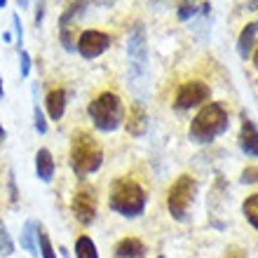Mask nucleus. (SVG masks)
<instances>
[{"label": "nucleus", "mask_w": 258, "mask_h": 258, "mask_svg": "<svg viewBox=\"0 0 258 258\" xmlns=\"http://www.w3.org/2000/svg\"><path fill=\"white\" fill-rule=\"evenodd\" d=\"M157 258H164V256H157Z\"/></svg>", "instance_id": "72a5a7b5"}, {"label": "nucleus", "mask_w": 258, "mask_h": 258, "mask_svg": "<svg viewBox=\"0 0 258 258\" xmlns=\"http://www.w3.org/2000/svg\"><path fill=\"white\" fill-rule=\"evenodd\" d=\"M0 99H5V87H3V78H0Z\"/></svg>", "instance_id": "c756f323"}, {"label": "nucleus", "mask_w": 258, "mask_h": 258, "mask_svg": "<svg viewBox=\"0 0 258 258\" xmlns=\"http://www.w3.org/2000/svg\"><path fill=\"white\" fill-rule=\"evenodd\" d=\"M103 164V150L92 134L78 132L71 143V169L75 171L78 178H85L94 174Z\"/></svg>", "instance_id": "20e7f679"}, {"label": "nucleus", "mask_w": 258, "mask_h": 258, "mask_svg": "<svg viewBox=\"0 0 258 258\" xmlns=\"http://www.w3.org/2000/svg\"><path fill=\"white\" fill-rule=\"evenodd\" d=\"M242 214H244L246 221L258 230V192H253V195H249L244 200V204H242Z\"/></svg>", "instance_id": "a211bd4d"}, {"label": "nucleus", "mask_w": 258, "mask_h": 258, "mask_svg": "<svg viewBox=\"0 0 258 258\" xmlns=\"http://www.w3.org/2000/svg\"><path fill=\"white\" fill-rule=\"evenodd\" d=\"M47 113H49V117L52 120H61L63 117V113H66V92L63 89H52L47 94Z\"/></svg>", "instance_id": "2eb2a0df"}, {"label": "nucleus", "mask_w": 258, "mask_h": 258, "mask_svg": "<svg viewBox=\"0 0 258 258\" xmlns=\"http://www.w3.org/2000/svg\"><path fill=\"white\" fill-rule=\"evenodd\" d=\"M89 120L94 122V127L103 134L115 132L120 124L124 122V106L122 99L115 92H101V94L92 99L87 106Z\"/></svg>", "instance_id": "39448f33"}, {"label": "nucleus", "mask_w": 258, "mask_h": 258, "mask_svg": "<svg viewBox=\"0 0 258 258\" xmlns=\"http://www.w3.org/2000/svg\"><path fill=\"white\" fill-rule=\"evenodd\" d=\"M228 258H246V256H244V253H242V251H239V249H232V251H230V256H228Z\"/></svg>", "instance_id": "cd10ccee"}, {"label": "nucleus", "mask_w": 258, "mask_h": 258, "mask_svg": "<svg viewBox=\"0 0 258 258\" xmlns=\"http://www.w3.org/2000/svg\"><path fill=\"white\" fill-rule=\"evenodd\" d=\"M246 10H251V12H256V10H258V0H251V3H246Z\"/></svg>", "instance_id": "c85d7f7f"}, {"label": "nucleus", "mask_w": 258, "mask_h": 258, "mask_svg": "<svg viewBox=\"0 0 258 258\" xmlns=\"http://www.w3.org/2000/svg\"><path fill=\"white\" fill-rule=\"evenodd\" d=\"M176 14H178V19L181 21H188V19H192V17L200 14V5H195V3H181L178 10H176Z\"/></svg>", "instance_id": "412c9836"}, {"label": "nucleus", "mask_w": 258, "mask_h": 258, "mask_svg": "<svg viewBox=\"0 0 258 258\" xmlns=\"http://www.w3.org/2000/svg\"><path fill=\"white\" fill-rule=\"evenodd\" d=\"M244 185H251V183H258V167H246L242 171V178H239Z\"/></svg>", "instance_id": "5701e85b"}, {"label": "nucleus", "mask_w": 258, "mask_h": 258, "mask_svg": "<svg viewBox=\"0 0 258 258\" xmlns=\"http://www.w3.org/2000/svg\"><path fill=\"white\" fill-rule=\"evenodd\" d=\"M12 251H14L12 237L7 235V230H5V223L0 221V256H12Z\"/></svg>", "instance_id": "aec40b11"}, {"label": "nucleus", "mask_w": 258, "mask_h": 258, "mask_svg": "<svg viewBox=\"0 0 258 258\" xmlns=\"http://www.w3.org/2000/svg\"><path fill=\"white\" fill-rule=\"evenodd\" d=\"M54 157L47 148H40L35 153V176L40 178L42 183H49L54 178Z\"/></svg>", "instance_id": "f8f14e48"}, {"label": "nucleus", "mask_w": 258, "mask_h": 258, "mask_svg": "<svg viewBox=\"0 0 258 258\" xmlns=\"http://www.w3.org/2000/svg\"><path fill=\"white\" fill-rule=\"evenodd\" d=\"M7 5V3H5V0H0V10H3V7H5Z\"/></svg>", "instance_id": "473e14b6"}, {"label": "nucleus", "mask_w": 258, "mask_h": 258, "mask_svg": "<svg viewBox=\"0 0 258 258\" xmlns=\"http://www.w3.org/2000/svg\"><path fill=\"white\" fill-rule=\"evenodd\" d=\"M253 66L258 68V47H256V52H253Z\"/></svg>", "instance_id": "2f4dec72"}, {"label": "nucleus", "mask_w": 258, "mask_h": 258, "mask_svg": "<svg viewBox=\"0 0 258 258\" xmlns=\"http://www.w3.org/2000/svg\"><path fill=\"white\" fill-rule=\"evenodd\" d=\"M10 190H12V200H17V188H14V174L10 171Z\"/></svg>", "instance_id": "bb28decb"}, {"label": "nucleus", "mask_w": 258, "mask_h": 258, "mask_svg": "<svg viewBox=\"0 0 258 258\" xmlns=\"http://www.w3.org/2000/svg\"><path fill=\"white\" fill-rule=\"evenodd\" d=\"M42 17H45V5H38V12H35V24H38V28H40V24H42Z\"/></svg>", "instance_id": "a878e982"}, {"label": "nucleus", "mask_w": 258, "mask_h": 258, "mask_svg": "<svg viewBox=\"0 0 258 258\" xmlns=\"http://www.w3.org/2000/svg\"><path fill=\"white\" fill-rule=\"evenodd\" d=\"M230 124V117L225 113V108L221 103L211 101V103H204L200 113L192 117L190 122V141L195 143H211L216 136H221L228 129Z\"/></svg>", "instance_id": "7ed1b4c3"}, {"label": "nucleus", "mask_w": 258, "mask_h": 258, "mask_svg": "<svg viewBox=\"0 0 258 258\" xmlns=\"http://www.w3.org/2000/svg\"><path fill=\"white\" fill-rule=\"evenodd\" d=\"M110 47V35L103 33V31H82L80 38L75 40V49L80 52V56L85 59H96L101 56L106 49Z\"/></svg>", "instance_id": "1a4fd4ad"}, {"label": "nucleus", "mask_w": 258, "mask_h": 258, "mask_svg": "<svg viewBox=\"0 0 258 258\" xmlns=\"http://www.w3.org/2000/svg\"><path fill=\"white\" fill-rule=\"evenodd\" d=\"M127 85L132 94H146L148 89V38L146 26L136 24L127 38Z\"/></svg>", "instance_id": "f257e3e1"}, {"label": "nucleus", "mask_w": 258, "mask_h": 258, "mask_svg": "<svg viewBox=\"0 0 258 258\" xmlns=\"http://www.w3.org/2000/svg\"><path fill=\"white\" fill-rule=\"evenodd\" d=\"M146 202L148 197L143 192V188L136 183L134 178L120 176L110 183V195H108V204L110 209L120 214L124 218H136L146 211Z\"/></svg>", "instance_id": "f03ea898"}, {"label": "nucleus", "mask_w": 258, "mask_h": 258, "mask_svg": "<svg viewBox=\"0 0 258 258\" xmlns=\"http://www.w3.org/2000/svg\"><path fill=\"white\" fill-rule=\"evenodd\" d=\"M38 249H40V256L42 258H56L54 246H52V242H49L47 232L42 230V225H38Z\"/></svg>", "instance_id": "6ab92c4d"}, {"label": "nucleus", "mask_w": 258, "mask_h": 258, "mask_svg": "<svg viewBox=\"0 0 258 258\" xmlns=\"http://www.w3.org/2000/svg\"><path fill=\"white\" fill-rule=\"evenodd\" d=\"M211 96V89L204 85V82L200 80H190L185 82V85H181L176 92V99H174V106H176L178 110H190L195 108V106H202V103L209 101Z\"/></svg>", "instance_id": "0eeeda50"}, {"label": "nucleus", "mask_w": 258, "mask_h": 258, "mask_svg": "<svg viewBox=\"0 0 258 258\" xmlns=\"http://www.w3.org/2000/svg\"><path fill=\"white\" fill-rule=\"evenodd\" d=\"M195 195H197V181L188 174L178 176L174 181V185L167 192V209H169L174 221H185L190 214L192 204H195Z\"/></svg>", "instance_id": "423d86ee"}, {"label": "nucleus", "mask_w": 258, "mask_h": 258, "mask_svg": "<svg viewBox=\"0 0 258 258\" xmlns=\"http://www.w3.org/2000/svg\"><path fill=\"white\" fill-rule=\"evenodd\" d=\"M71 207H73V216L78 218V223L92 225L96 221V209H99L94 188H92V185H82L80 190L73 195Z\"/></svg>", "instance_id": "6e6552de"}, {"label": "nucleus", "mask_w": 258, "mask_h": 258, "mask_svg": "<svg viewBox=\"0 0 258 258\" xmlns=\"http://www.w3.org/2000/svg\"><path fill=\"white\" fill-rule=\"evenodd\" d=\"M113 256L115 258H146V244L136 237H124L115 244Z\"/></svg>", "instance_id": "ddd939ff"}, {"label": "nucleus", "mask_w": 258, "mask_h": 258, "mask_svg": "<svg viewBox=\"0 0 258 258\" xmlns=\"http://www.w3.org/2000/svg\"><path fill=\"white\" fill-rule=\"evenodd\" d=\"M124 124H127V132L132 136H143L148 132V113H146V108H143L141 103H134V106H132Z\"/></svg>", "instance_id": "9b49d317"}, {"label": "nucleus", "mask_w": 258, "mask_h": 258, "mask_svg": "<svg viewBox=\"0 0 258 258\" xmlns=\"http://www.w3.org/2000/svg\"><path fill=\"white\" fill-rule=\"evenodd\" d=\"M38 221H33V218H31V221H26V223H24V228H21V237H19V242H21V246H24V249H26L28 253H31V256L33 258H38V244H35V242H38Z\"/></svg>", "instance_id": "4468645a"}, {"label": "nucleus", "mask_w": 258, "mask_h": 258, "mask_svg": "<svg viewBox=\"0 0 258 258\" xmlns=\"http://www.w3.org/2000/svg\"><path fill=\"white\" fill-rule=\"evenodd\" d=\"M12 24H14V33H17V45H24V28H21V19H19V14H12Z\"/></svg>", "instance_id": "393cba45"}, {"label": "nucleus", "mask_w": 258, "mask_h": 258, "mask_svg": "<svg viewBox=\"0 0 258 258\" xmlns=\"http://www.w3.org/2000/svg\"><path fill=\"white\" fill-rule=\"evenodd\" d=\"M256 33H258V21H251V24H246V26L242 28L239 40H237V52H239V56H242V59H246V56L251 54Z\"/></svg>", "instance_id": "dca6fc26"}, {"label": "nucleus", "mask_w": 258, "mask_h": 258, "mask_svg": "<svg viewBox=\"0 0 258 258\" xmlns=\"http://www.w3.org/2000/svg\"><path fill=\"white\" fill-rule=\"evenodd\" d=\"M75 258H99V251H96V244L92 242V237L80 235L75 239Z\"/></svg>", "instance_id": "f3484780"}, {"label": "nucleus", "mask_w": 258, "mask_h": 258, "mask_svg": "<svg viewBox=\"0 0 258 258\" xmlns=\"http://www.w3.org/2000/svg\"><path fill=\"white\" fill-rule=\"evenodd\" d=\"M5 136H7V132L3 129V124H0V141H5Z\"/></svg>", "instance_id": "7c9ffc66"}, {"label": "nucleus", "mask_w": 258, "mask_h": 258, "mask_svg": "<svg viewBox=\"0 0 258 258\" xmlns=\"http://www.w3.org/2000/svg\"><path fill=\"white\" fill-rule=\"evenodd\" d=\"M33 124H35V132H38V134H45V132H47V120H45V113L40 110V103L33 106Z\"/></svg>", "instance_id": "4be33fe9"}, {"label": "nucleus", "mask_w": 258, "mask_h": 258, "mask_svg": "<svg viewBox=\"0 0 258 258\" xmlns=\"http://www.w3.org/2000/svg\"><path fill=\"white\" fill-rule=\"evenodd\" d=\"M239 148L249 157H258V127L242 113V127H239Z\"/></svg>", "instance_id": "9d476101"}, {"label": "nucleus", "mask_w": 258, "mask_h": 258, "mask_svg": "<svg viewBox=\"0 0 258 258\" xmlns=\"http://www.w3.org/2000/svg\"><path fill=\"white\" fill-rule=\"evenodd\" d=\"M19 71H21V78H26L28 71H31V56H28L26 49H19Z\"/></svg>", "instance_id": "b1692460"}]
</instances>
